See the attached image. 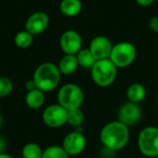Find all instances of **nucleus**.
<instances>
[{
	"mask_svg": "<svg viewBox=\"0 0 158 158\" xmlns=\"http://www.w3.org/2000/svg\"><path fill=\"white\" fill-rule=\"evenodd\" d=\"M100 142L108 151H119L127 146L130 141L129 127L119 120L106 123L100 131Z\"/></svg>",
	"mask_w": 158,
	"mask_h": 158,
	"instance_id": "obj_1",
	"label": "nucleus"
},
{
	"mask_svg": "<svg viewBox=\"0 0 158 158\" xmlns=\"http://www.w3.org/2000/svg\"><path fill=\"white\" fill-rule=\"evenodd\" d=\"M60 79L61 73L57 66L51 62H45L39 65L32 76L36 88L44 93L54 91L58 86Z\"/></svg>",
	"mask_w": 158,
	"mask_h": 158,
	"instance_id": "obj_2",
	"label": "nucleus"
},
{
	"mask_svg": "<svg viewBox=\"0 0 158 158\" xmlns=\"http://www.w3.org/2000/svg\"><path fill=\"white\" fill-rule=\"evenodd\" d=\"M117 75L118 68L109 58L97 60L91 69L92 80L98 87H109L115 82Z\"/></svg>",
	"mask_w": 158,
	"mask_h": 158,
	"instance_id": "obj_3",
	"label": "nucleus"
},
{
	"mask_svg": "<svg viewBox=\"0 0 158 158\" xmlns=\"http://www.w3.org/2000/svg\"><path fill=\"white\" fill-rule=\"evenodd\" d=\"M56 98L57 104L67 110H71L81 108L84 102V93L78 84L67 83L60 87Z\"/></svg>",
	"mask_w": 158,
	"mask_h": 158,
	"instance_id": "obj_4",
	"label": "nucleus"
},
{
	"mask_svg": "<svg viewBox=\"0 0 158 158\" xmlns=\"http://www.w3.org/2000/svg\"><path fill=\"white\" fill-rule=\"evenodd\" d=\"M137 49L130 42H120L113 45L109 59L118 69L130 67L136 59Z\"/></svg>",
	"mask_w": 158,
	"mask_h": 158,
	"instance_id": "obj_5",
	"label": "nucleus"
},
{
	"mask_svg": "<svg viewBox=\"0 0 158 158\" xmlns=\"http://www.w3.org/2000/svg\"><path fill=\"white\" fill-rule=\"evenodd\" d=\"M140 153L146 157L156 158L158 156V128L148 126L143 128L137 140Z\"/></svg>",
	"mask_w": 158,
	"mask_h": 158,
	"instance_id": "obj_6",
	"label": "nucleus"
},
{
	"mask_svg": "<svg viewBox=\"0 0 158 158\" xmlns=\"http://www.w3.org/2000/svg\"><path fill=\"white\" fill-rule=\"evenodd\" d=\"M43 122L49 128L56 129L67 124L68 110L59 104H53L46 106L42 115Z\"/></svg>",
	"mask_w": 158,
	"mask_h": 158,
	"instance_id": "obj_7",
	"label": "nucleus"
},
{
	"mask_svg": "<svg viewBox=\"0 0 158 158\" xmlns=\"http://www.w3.org/2000/svg\"><path fill=\"white\" fill-rule=\"evenodd\" d=\"M86 144L87 141L83 132L76 129L64 137L61 146L69 156H76L85 150Z\"/></svg>",
	"mask_w": 158,
	"mask_h": 158,
	"instance_id": "obj_8",
	"label": "nucleus"
},
{
	"mask_svg": "<svg viewBox=\"0 0 158 158\" xmlns=\"http://www.w3.org/2000/svg\"><path fill=\"white\" fill-rule=\"evenodd\" d=\"M59 45L65 55L76 56L82 49L81 36L76 31L68 30L60 36Z\"/></svg>",
	"mask_w": 158,
	"mask_h": 158,
	"instance_id": "obj_9",
	"label": "nucleus"
},
{
	"mask_svg": "<svg viewBox=\"0 0 158 158\" xmlns=\"http://www.w3.org/2000/svg\"><path fill=\"white\" fill-rule=\"evenodd\" d=\"M143 116V110L139 104L127 102L123 104L118 110V119L120 122L128 127L137 124Z\"/></svg>",
	"mask_w": 158,
	"mask_h": 158,
	"instance_id": "obj_10",
	"label": "nucleus"
},
{
	"mask_svg": "<svg viewBox=\"0 0 158 158\" xmlns=\"http://www.w3.org/2000/svg\"><path fill=\"white\" fill-rule=\"evenodd\" d=\"M49 25V17L45 12L37 11L31 14L25 21V30L33 36L43 33Z\"/></svg>",
	"mask_w": 158,
	"mask_h": 158,
	"instance_id": "obj_11",
	"label": "nucleus"
},
{
	"mask_svg": "<svg viewBox=\"0 0 158 158\" xmlns=\"http://www.w3.org/2000/svg\"><path fill=\"white\" fill-rule=\"evenodd\" d=\"M112 48L113 44L111 41L107 37L103 35L94 37L91 41L89 46V49L92 52L94 58L96 59V61L109 58Z\"/></svg>",
	"mask_w": 158,
	"mask_h": 158,
	"instance_id": "obj_12",
	"label": "nucleus"
},
{
	"mask_svg": "<svg viewBox=\"0 0 158 158\" xmlns=\"http://www.w3.org/2000/svg\"><path fill=\"white\" fill-rule=\"evenodd\" d=\"M82 9V3L81 0H61L59 4L60 12L69 18L78 16Z\"/></svg>",
	"mask_w": 158,
	"mask_h": 158,
	"instance_id": "obj_13",
	"label": "nucleus"
},
{
	"mask_svg": "<svg viewBox=\"0 0 158 158\" xmlns=\"http://www.w3.org/2000/svg\"><path fill=\"white\" fill-rule=\"evenodd\" d=\"M126 95L129 102L140 104L146 97V89L142 83L135 82L128 87Z\"/></svg>",
	"mask_w": 158,
	"mask_h": 158,
	"instance_id": "obj_14",
	"label": "nucleus"
},
{
	"mask_svg": "<svg viewBox=\"0 0 158 158\" xmlns=\"http://www.w3.org/2000/svg\"><path fill=\"white\" fill-rule=\"evenodd\" d=\"M45 100L44 93L39 89H34L32 91L27 92L25 95V104L31 109H39L41 108Z\"/></svg>",
	"mask_w": 158,
	"mask_h": 158,
	"instance_id": "obj_15",
	"label": "nucleus"
},
{
	"mask_svg": "<svg viewBox=\"0 0 158 158\" xmlns=\"http://www.w3.org/2000/svg\"><path fill=\"white\" fill-rule=\"evenodd\" d=\"M78 61L74 55H65L59 61L57 68L61 75L69 76L73 74L78 69Z\"/></svg>",
	"mask_w": 158,
	"mask_h": 158,
	"instance_id": "obj_16",
	"label": "nucleus"
},
{
	"mask_svg": "<svg viewBox=\"0 0 158 158\" xmlns=\"http://www.w3.org/2000/svg\"><path fill=\"white\" fill-rule=\"evenodd\" d=\"M76 58L79 67L84 69H92L96 62V59L94 58L89 48H82L81 51H79V53L76 55Z\"/></svg>",
	"mask_w": 158,
	"mask_h": 158,
	"instance_id": "obj_17",
	"label": "nucleus"
},
{
	"mask_svg": "<svg viewBox=\"0 0 158 158\" xmlns=\"http://www.w3.org/2000/svg\"><path fill=\"white\" fill-rule=\"evenodd\" d=\"M84 120H85V115L84 112L81 110V108L68 110L67 124L70 125L73 128L81 129V127L84 123Z\"/></svg>",
	"mask_w": 158,
	"mask_h": 158,
	"instance_id": "obj_18",
	"label": "nucleus"
},
{
	"mask_svg": "<svg viewBox=\"0 0 158 158\" xmlns=\"http://www.w3.org/2000/svg\"><path fill=\"white\" fill-rule=\"evenodd\" d=\"M14 43L17 47L20 49H26L30 47L33 43V35L26 30L19 31L14 37Z\"/></svg>",
	"mask_w": 158,
	"mask_h": 158,
	"instance_id": "obj_19",
	"label": "nucleus"
},
{
	"mask_svg": "<svg viewBox=\"0 0 158 158\" xmlns=\"http://www.w3.org/2000/svg\"><path fill=\"white\" fill-rule=\"evenodd\" d=\"M44 150L41 146L35 143H26L21 151L23 158H42Z\"/></svg>",
	"mask_w": 158,
	"mask_h": 158,
	"instance_id": "obj_20",
	"label": "nucleus"
},
{
	"mask_svg": "<svg viewBox=\"0 0 158 158\" xmlns=\"http://www.w3.org/2000/svg\"><path fill=\"white\" fill-rule=\"evenodd\" d=\"M42 158H70V156L62 146L51 145L44 150Z\"/></svg>",
	"mask_w": 158,
	"mask_h": 158,
	"instance_id": "obj_21",
	"label": "nucleus"
},
{
	"mask_svg": "<svg viewBox=\"0 0 158 158\" xmlns=\"http://www.w3.org/2000/svg\"><path fill=\"white\" fill-rule=\"evenodd\" d=\"M14 85L10 79L6 77H0V98L8 96L13 91Z\"/></svg>",
	"mask_w": 158,
	"mask_h": 158,
	"instance_id": "obj_22",
	"label": "nucleus"
},
{
	"mask_svg": "<svg viewBox=\"0 0 158 158\" xmlns=\"http://www.w3.org/2000/svg\"><path fill=\"white\" fill-rule=\"evenodd\" d=\"M148 26L152 31L158 33V16L153 17L150 19V20L148 22Z\"/></svg>",
	"mask_w": 158,
	"mask_h": 158,
	"instance_id": "obj_23",
	"label": "nucleus"
},
{
	"mask_svg": "<svg viewBox=\"0 0 158 158\" xmlns=\"http://www.w3.org/2000/svg\"><path fill=\"white\" fill-rule=\"evenodd\" d=\"M25 88L27 90V92H30V91H32L34 89H36V85H35V82L32 79L27 81L25 82Z\"/></svg>",
	"mask_w": 158,
	"mask_h": 158,
	"instance_id": "obj_24",
	"label": "nucleus"
},
{
	"mask_svg": "<svg viewBox=\"0 0 158 158\" xmlns=\"http://www.w3.org/2000/svg\"><path fill=\"white\" fill-rule=\"evenodd\" d=\"M137 2L138 5L142 6H148L150 5H152L156 0H135Z\"/></svg>",
	"mask_w": 158,
	"mask_h": 158,
	"instance_id": "obj_25",
	"label": "nucleus"
},
{
	"mask_svg": "<svg viewBox=\"0 0 158 158\" xmlns=\"http://www.w3.org/2000/svg\"><path fill=\"white\" fill-rule=\"evenodd\" d=\"M6 147V139L2 136H0V154L5 153V149Z\"/></svg>",
	"mask_w": 158,
	"mask_h": 158,
	"instance_id": "obj_26",
	"label": "nucleus"
},
{
	"mask_svg": "<svg viewBox=\"0 0 158 158\" xmlns=\"http://www.w3.org/2000/svg\"><path fill=\"white\" fill-rule=\"evenodd\" d=\"M0 158H14L13 156H9V155H7V154H6V153H2V154H0Z\"/></svg>",
	"mask_w": 158,
	"mask_h": 158,
	"instance_id": "obj_27",
	"label": "nucleus"
},
{
	"mask_svg": "<svg viewBox=\"0 0 158 158\" xmlns=\"http://www.w3.org/2000/svg\"><path fill=\"white\" fill-rule=\"evenodd\" d=\"M2 124H3V117H2L1 114H0V128H1V126H2Z\"/></svg>",
	"mask_w": 158,
	"mask_h": 158,
	"instance_id": "obj_28",
	"label": "nucleus"
},
{
	"mask_svg": "<svg viewBox=\"0 0 158 158\" xmlns=\"http://www.w3.org/2000/svg\"><path fill=\"white\" fill-rule=\"evenodd\" d=\"M157 103H158V95H157Z\"/></svg>",
	"mask_w": 158,
	"mask_h": 158,
	"instance_id": "obj_29",
	"label": "nucleus"
},
{
	"mask_svg": "<svg viewBox=\"0 0 158 158\" xmlns=\"http://www.w3.org/2000/svg\"><path fill=\"white\" fill-rule=\"evenodd\" d=\"M156 158H158V156H156Z\"/></svg>",
	"mask_w": 158,
	"mask_h": 158,
	"instance_id": "obj_30",
	"label": "nucleus"
},
{
	"mask_svg": "<svg viewBox=\"0 0 158 158\" xmlns=\"http://www.w3.org/2000/svg\"><path fill=\"white\" fill-rule=\"evenodd\" d=\"M157 1H158V0H157Z\"/></svg>",
	"mask_w": 158,
	"mask_h": 158,
	"instance_id": "obj_31",
	"label": "nucleus"
}]
</instances>
